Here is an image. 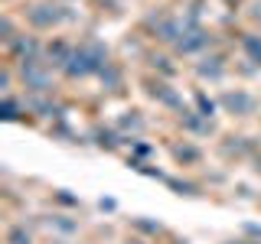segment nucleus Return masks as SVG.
Returning <instances> with one entry per match:
<instances>
[{
    "label": "nucleus",
    "instance_id": "nucleus-1",
    "mask_svg": "<svg viewBox=\"0 0 261 244\" xmlns=\"http://www.w3.org/2000/svg\"><path fill=\"white\" fill-rule=\"evenodd\" d=\"M105 65H108V55H105V49L95 46V43H85V46L72 49L69 62H65V75H69V78H85V75H95V72H101Z\"/></svg>",
    "mask_w": 261,
    "mask_h": 244
},
{
    "label": "nucleus",
    "instance_id": "nucleus-2",
    "mask_svg": "<svg viewBox=\"0 0 261 244\" xmlns=\"http://www.w3.org/2000/svg\"><path fill=\"white\" fill-rule=\"evenodd\" d=\"M23 85L33 92H46L49 88V69L39 59H23Z\"/></svg>",
    "mask_w": 261,
    "mask_h": 244
},
{
    "label": "nucleus",
    "instance_id": "nucleus-3",
    "mask_svg": "<svg viewBox=\"0 0 261 244\" xmlns=\"http://www.w3.org/2000/svg\"><path fill=\"white\" fill-rule=\"evenodd\" d=\"M219 104H222V108H228L232 114H242V117H248V114H255V108H258V101L255 98H251L248 92H225L222 98H219Z\"/></svg>",
    "mask_w": 261,
    "mask_h": 244
},
{
    "label": "nucleus",
    "instance_id": "nucleus-4",
    "mask_svg": "<svg viewBox=\"0 0 261 244\" xmlns=\"http://www.w3.org/2000/svg\"><path fill=\"white\" fill-rule=\"evenodd\" d=\"M212 43V39H209V33H202V29H186L183 33V36H179L176 39V49H179V52H196V49H202V46H209Z\"/></svg>",
    "mask_w": 261,
    "mask_h": 244
},
{
    "label": "nucleus",
    "instance_id": "nucleus-5",
    "mask_svg": "<svg viewBox=\"0 0 261 244\" xmlns=\"http://www.w3.org/2000/svg\"><path fill=\"white\" fill-rule=\"evenodd\" d=\"M59 20H62L59 7H33V10H30V23L39 26V29H49L53 23H59Z\"/></svg>",
    "mask_w": 261,
    "mask_h": 244
},
{
    "label": "nucleus",
    "instance_id": "nucleus-6",
    "mask_svg": "<svg viewBox=\"0 0 261 244\" xmlns=\"http://www.w3.org/2000/svg\"><path fill=\"white\" fill-rule=\"evenodd\" d=\"M196 72H199L202 78H219V75L225 72V62L219 59V55H212V59H206V62H202V65H199Z\"/></svg>",
    "mask_w": 261,
    "mask_h": 244
},
{
    "label": "nucleus",
    "instance_id": "nucleus-7",
    "mask_svg": "<svg viewBox=\"0 0 261 244\" xmlns=\"http://www.w3.org/2000/svg\"><path fill=\"white\" fill-rule=\"evenodd\" d=\"M242 49L251 55L255 65H261V36H242Z\"/></svg>",
    "mask_w": 261,
    "mask_h": 244
},
{
    "label": "nucleus",
    "instance_id": "nucleus-8",
    "mask_svg": "<svg viewBox=\"0 0 261 244\" xmlns=\"http://www.w3.org/2000/svg\"><path fill=\"white\" fill-rule=\"evenodd\" d=\"M7 244H33V234L27 231V225H13L7 231Z\"/></svg>",
    "mask_w": 261,
    "mask_h": 244
},
{
    "label": "nucleus",
    "instance_id": "nucleus-9",
    "mask_svg": "<svg viewBox=\"0 0 261 244\" xmlns=\"http://www.w3.org/2000/svg\"><path fill=\"white\" fill-rule=\"evenodd\" d=\"M134 228H137V231H144V234H160V231H163L160 225H153V222H144V218H137V222H134Z\"/></svg>",
    "mask_w": 261,
    "mask_h": 244
},
{
    "label": "nucleus",
    "instance_id": "nucleus-10",
    "mask_svg": "<svg viewBox=\"0 0 261 244\" xmlns=\"http://www.w3.org/2000/svg\"><path fill=\"white\" fill-rule=\"evenodd\" d=\"M173 157H176L179 163H183V160H199V150H193V146H186V150H183V146H176Z\"/></svg>",
    "mask_w": 261,
    "mask_h": 244
},
{
    "label": "nucleus",
    "instance_id": "nucleus-11",
    "mask_svg": "<svg viewBox=\"0 0 261 244\" xmlns=\"http://www.w3.org/2000/svg\"><path fill=\"white\" fill-rule=\"evenodd\" d=\"M255 169H258V173H261V157H255Z\"/></svg>",
    "mask_w": 261,
    "mask_h": 244
},
{
    "label": "nucleus",
    "instance_id": "nucleus-12",
    "mask_svg": "<svg viewBox=\"0 0 261 244\" xmlns=\"http://www.w3.org/2000/svg\"><path fill=\"white\" fill-rule=\"evenodd\" d=\"M130 244H147V241H130Z\"/></svg>",
    "mask_w": 261,
    "mask_h": 244
},
{
    "label": "nucleus",
    "instance_id": "nucleus-13",
    "mask_svg": "<svg viewBox=\"0 0 261 244\" xmlns=\"http://www.w3.org/2000/svg\"><path fill=\"white\" fill-rule=\"evenodd\" d=\"M225 4H239V0H225Z\"/></svg>",
    "mask_w": 261,
    "mask_h": 244
},
{
    "label": "nucleus",
    "instance_id": "nucleus-14",
    "mask_svg": "<svg viewBox=\"0 0 261 244\" xmlns=\"http://www.w3.org/2000/svg\"><path fill=\"white\" fill-rule=\"evenodd\" d=\"M56 244H69V241H56Z\"/></svg>",
    "mask_w": 261,
    "mask_h": 244
}]
</instances>
